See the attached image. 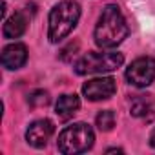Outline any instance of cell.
<instances>
[{
	"mask_svg": "<svg viewBox=\"0 0 155 155\" xmlns=\"http://www.w3.org/2000/svg\"><path fill=\"white\" fill-rule=\"evenodd\" d=\"M128 33H130V29H128L126 18H124L122 11L119 9V6L108 4L102 9L101 17L97 20L95 31H93L95 44L102 49H113L124 42Z\"/></svg>",
	"mask_w": 155,
	"mask_h": 155,
	"instance_id": "cell-1",
	"label": "cell"
},
{
	"mask_svg": "<svg viewBox=\"0 0 155 155\" xmlns=\"http://www.w3.org/2000/svg\"><path fill=\"white\" fill-rule=\"evenodd\" d=\"M81 18V6L75 0H62L49 13V26H48V38L49 42L57 44L66 38L77 26Z\"/></svg>",
	"mask_w": 155,
	"mask_h": 155,
	"instance_id": "cell-2",
	"label": "cell"
},
{
	"mask_svg": "<svg viewBox=\"0 0 155 155\" xmlns=\"http://www.w3.org/2000/svg\"><path fill=\"white\" fill-rule=\"evenodd\" d=\"M93 142H95V133L91 126L86 122H75L60 131L57 148L64 155H75L88 151L93 146Z\"/></svg>",
	"mask_w": 155,
	"mask_h": 155,
	"instance_id": "cell-3",
	"label": "cell"
},
{
	"mask_svg": "<svg viewBox=\"0 0 155 155\" xmlns=\"http://www.w3.org/2000/svg\"><path fill=\"white\" fill-rule=\"evenodd\" d=\"M124 62L122 53L119 51H90L75 62L77 75H102L115 71Z\"/></svg>",
	"mask_w": 155,
	"mask_h": 155,
	"instance_id": "cell-4",
	"label": "cell"
},
{
	"mask_svg": "<svg viewBox=\"0 0 155 155\" xmlns=\"http://www.w3.org/2000/svg\"><path fill=\"white\" fill-rule=\"evenodd\" d=\"M126 81L137 88H146L155 81V58L140 57L135 58L126 69Z\"/></svg>",
	"mask_w": 155,
	"mask_h": 155,
	"instance_id": "cell-5",
	"label": "cell"
},
{
	"mask_svg": "<svg viewBox=\"0 0 155 155\" xmlns=\"http://www.w3.org/2000/svg\"><path fill=\"white\" fill-rule=\"evenodd\" d=\"M117 91V84L113 77H99V79H91L82 86V95L91 101H106L110 97H113Z\"/></svg>",
	"mask_w": 155,
	"mask_h": 155,
	"instance_id": "cell-6",
	"label": "cell"
},
{
	"mask_svg": "<svg viewBox=\"0 0 155 155\" xmlns=\"http://www.w3.org/2000/svg\"><path fill=\"white\" fill-rule=\"evenodd\" d=\"M53 133H55L53 122L49 119H40V120H35L29 124V128L26 131V140L33 148H44L51 140Z\"/></svg>",
	"mask_w": 155,
	"mask_h": 155,
	"instance_id": "cell-7",
	"label": "cell"
},
{
	"mask_svg": "<svg viewBox=\"0 0 155 155\" xmlns=\"http://www.w3.org/2000/svg\"><path fill=\"white\" fill-rule=\"evenodd\" d=\"M2 66L6 69H20L28 62V48L20 42L9 44L2 49Z\"/></svg>",
	"mask_w": 155,
	"mask_h": 155,
	"instance_id": "cell-8",
	"label": "cell"
},
{
	"mask_svg": "<svg viewBox=\"0 0 155 155\" xmlns=\"http://www.w3.org/2000/svg\"><path fill=\"white\" fill-rule=\"evenodd\" d=\"M81 108V99L75 93H64L58 97L57 104H55V113L58 115L60 120H69Z\"/></svg>",
	"mask_w": 155,
	"mask_h": 155,
	"instance_id": "cell-9",
	"label": "cell"
},
{
	"mask_svg": "<svg viewBox=\"0 0 155 155\" xmlns=\"http://www.w3.org/2000/svg\"><path fill=\"white\" fill-rule=\"evenodd\" d=\"M130 111L133 117H140V119H155V99L151 95H139L131 101Z\"/></svg>",
	"mask_w": 155,
	"mask_h": 155,
	"instance_id": "cell-10",
	"label": "cell"
},
{
	"mask_svg": "<svg viewBox=\"0 0 155 155\" xmlns=\"http://www.w3.org/2000/svg\"><path fill=\"white\" fill-rule=\"evenodd\" d=\"M26 28H28V17L24 13H15L13 17H9L6 22H4V28H2V35L6 38H18L26 33Z\"/></svg>",
	"mask_w": 155,
	"mask_h": 155,
	"instance_id": "cell-11",
	"label": "cell"
},
{
	"mask_svg": "<svg viewBox=\"0 0 155 155\" xmlns=\"http://www.w3.org/2000/svg\"><path fill=\"white\" fill-rule=\"evenodd\" d=\"M95 122H97V126H99L101 131H111L113 126H115V113L111 110H102L97 115Z\"/></svg>",
	"mask_w": 155,
	"mask_h": 155,
	"instance_id": "cell-12",
	"label": "cell"
},
{
	"mask_svg": "<svg viewBox=\"0 0 155 155\" xmlns=\"http://www.w3.org/2000/svg\"><path fill=\"white\" fill-rule=\"evenodd\" d=\"M28 102H29V106H33V108H44V106H48V104L51 102V99H49V93H48V91L37 90V91H33V93L28 97Z\"/></svg>",
	"mask_w": 155,
	"mask_h": 155,
	"instance_id": "cell-13",
	"label": "cell"
},
{
	"mask_svg": "<svg viewBox=\"0 0 155 155\" xmlns=\"http://www.w3.org/2000/svg\"><path fill=\"white\" fill-rule=\"evenodd\" d=\"M77 49H79V44H69L68 48H64L62 49V53H60V58L62 60H71V51H77Z\"/></svg>",
	"mask_w": 155,
	"mask_h": 155,
	"instance_id": "cell-14",
	"label": "cell"
},
{
	"mask_svg": "<svg viewBox=\"0 0 155 155\" xmlns=\"http://www.w3.org/2000/svg\"><path fill=\"white\" fill-rule=\"evenodd\" d=\"M150 146L155 148V128H153V131L150 133Z\"/></svg>",
	"mask_w": 155,
	"mask_h": 155,
	"instance_id": "cell-15",
	"label": "cell"
}]
</instances>
